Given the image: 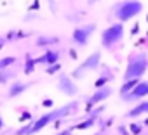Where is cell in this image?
<instances>
[{
  "label": "cell",
  "instance_id": "32",
  "mask_svg": "<svg viewBox=\"0 0 148 135\" xmlns=\"http://www.w3.org/2000/svg\"><path fill=\"white\" fill-rule=\"evenodd\" d=\"M146 113H148V111H146Z\"/></svg>",
  "mask_w": 148,
  "mask_h": 135
},
{
  "label": "cell",
  "instance_id": "25",
  "mask_svg": "<svg viewBox=\"0 0 148 135\" xmlns=\"http://www.w3.org/2000/svg\"><path fill=\"white\" fill-rule=\"evenodd\" d=\"M70 132H71V130H64V132H59V133H56V135H70Z\"/></svg>",
  "mask_w": 148,
  "mask_h": 135
},
{
  "label": "cell",
  "instance_id": "22",
  "mask_svg": "<svg viewBox=\"0 0 148 135\" xmlns=\"http://www.w3.org/2000/svg\"><path fill=\"white\" fill-rule=\"evenodd\" d=\"M30 118H32V113H23L21 118H19V121H26V119H30Z\"/></svg>",
  "mask_w": 148,
  "mask_h": 135
},
{
  "label": "cell",
  "instance_id": "21",
  "mask_svg": "<svg viewBox=\"0 0 148 135\" xmlns=\"http://www.w3.org/2000/svg\"><path fill=\"white\" fill-rule=\"evenodd\" d=\"M9 73H5V71H2L0 73V83H7V80H9Z\"/></svg>",
  "mask_w": 148,
  "mask_h": 135
},
{
  "label": "cell",
  "instance_id": "13",
  "mask_svg": "<svg viewBox=\"0 0 148 135\" xmlns=\"http://www.w3.org/2000/svg\"><path fill=\"white\" fill-rule=\"evenodd\" d=\"M138 83H139V80H129V82H124V83H122V87H120V90H119L120 99L124 101V99H125V95H129V92H131Z\"/></svg>",
  "mask_w": 148,
  "mask_h": 135
},
{
  "label": "cell",
  "instance_id": "30",
  "mask_svg": "<svg viewBox=\"0 0 148 135\" xmlns=\"http://www.w3.org/2000/svg\"><path fill=\"white\" fill-rule=\"evenodd\" d=\"M146 21H148V18H146Z\"/></svg>",
  "mask_w": 148,
  "mask_h": 135
},
{
  "label": "cell",
  "instance_id": "7",
  "mask_svg": "<svg viewBox=\"0 0 148 135\" xmlns=\"http://www.w3.org/2000/svg\"><path fill=\"white\" fill-rule=\"evenodd\" d=\"M148 95V82H139L131 92H129V95H125V99H124V102H141V99L143 97H146Z\"/></svg>",
  "mask_w": 148,
  "mask_h": 135
},
{
  "label": "cell",
  "instance_id": "27",
  "mask_svg": "<svg viewBox=\"0 0 148 135\" xmlns=\"http://www.w3.org/2000/svg\"><path fill=\"white\" fill-rule=\"evenodd\" d=\"M4 128V119H2V116H0V130Z\"/></svg>",
  "mask_w": 148,
  "mask_h": 135
},
{
  "label": "cell",
  "instance_id": "17",
  "mask_svg": "<svg viewBox=\"0 0 148 135\" xmlns=\"http://www.w3.org/2000/svg\"><path fill=\"white\" fill-rule=\"evenodd\" d=\"M94 123H96V118H94V116H87V118H86L82 123H79L75 128H77V130H87V128H91Z\"/></svg>",
  "mask_w": 148,
  "mask_h": 135
},
{
  "label": "cell",
  "instance_id": "19",
  "mask_svg": "<svg viewBox=\"0 0 148 135\" xmlns=\"http://www.w3.org/2000/svg\"><path fill=\"white\" fill-rule=\"evenodd\" d=\"M129 128H131V135H139L141 130H143V126H141L139 123H131Z\"/></svg>",
  "mask_w": 148,
  "mask_h": 135
},
{
  "label": "cell",
  "instance_id": "28",
  "mask_svg": "<svg viewBox=\"0 0 148 135\" xmlns=\"http://www.w3.org/2000/svg\"><path fill=\"white\" fill-rule=\"evenodd\" d=\"M2 47H4V40L0 38V50H2Z\"/></svg>",
  "mask_w": 148,
  "mask_h": 135
},
{
  "label": "cell",
  "instance_id": "3",
  "mask_svg": "<svg viewBox=\"0 0 148 135\" xmlns=\"http://www.w3.org/2000/svg\"><path fill=\"white\" fill-rule=\"evenodd\" d=\"M141 11H143V4L138 0H127V2H119L113 5V14L120 24L134 19L138 14H141Z\"/></svg>",
  "mask_w": 148,
  "mask_h": 135
},
{
  "label": "cell",
  "instance_id": "4",
  "mask_svg": "<svg viewBox=\"0 0 148 135\" xmlns=\"http://www.w3.org/2000/svg\"><path fill=\"white\" fill-rule=\"evenodd\" d=\"M124 31H125L124 30V24H120V23H115V24L108 26L101 33V45L105 49H112L113 45H117L124 38Z\"/></svg>",
  "mask_w": 148,
  "mask_h": 135
},
{
  "label": "cell",
  "instance_id": "12",
  "mask_svg": "<svg viewBox=\"0 0 148 135\" xmlns=\"http://www.w3.org/2000/svg\"><path fill=\"white\" fill-rule=\"evenodd\" d=\"M30 87V83H21V82H16V83H12L11 87H9V92H7V95L11 97V99H14V97H18V95H21L26 88Z\"/></svg>",
  "mask_w": 148,
  "mask_h": 135
},
{
  "label": "cell",
  "instance_id": "20",
  "mask_svg": "<svg viewBox=\"0 0 148 135\" xmlns=\"http://www.w3.org/2000/svg\"><path fill=\"white\" fill-rule=\"evenodd\" d=\"M61 70V64L58 62V64H52V66H47V70H45V73L47 75H56L58 71Z\"/></svg>",
  "mask_w": 148,
  "mask_h": 135
},
{
  "label": "cell",
  "instance_id": "14",
  "mask_svg": "<svg viewBox=\"0 0 148 135\" xmlns=\"http://www.w3.org/2000/svg\"><path fill=\"white\" fill-rule=\"evenodd\" d=\"M113 80V75L112 73H105V75H101L96 82H94V88L98 90V88H103V87H106V83L108 82H112Z\"/></svg>",
  "mask_w": 148,
  "mask_h": 135
},
{
  "label": "cell",
  "instance_id": "31",
  "mask_svg": "<svg viewBox=\"0 0 148 135\" xmlns=\"http://www.w3.org/2000/svg\"><path fill=\"white\" fill-rule=\"evenodd\" d=\"M96 135H99V133H96Z\"/></svg>",
  "mask_w": 148,
  "mask_h": 135
},
{
  "label": "cell",
  "instance_id": "6",
  "mask_svg": "<svg viewBox=\"0 0 148 135\" xmlns=\"http://www.w3.org/2000/svg\"><path fill=\"white\" fill-rule=\"evenodd\" d=\"M99 64H101V52L99 50H96V52H92L79 68H77V70L75 71H73L71 73V76L73 78H80L86 71H89V70H98V68H99Z\"/></svg>",
  "mask_w": 148,
  "mask_h": 135
},
{
  "label": "cell",
  "instance_id": "1",
  "mask_svg": "<svg viewBox=\"0 0 148 135\" xmlns=\"http://www.w3.org/2000/svg\"><path fill=\"white\" fill-rule=\"evenodd\" d=\"M148 70V54L146 52H139V54H132L127 61L125 71H124V82L129 80H139Z\"/></svg>",
  "mask_w": 148,
  "mask_h": 135
},
{
  "label": "cell",
  "instance_id": "26",
  "mask_svg": "<svg viewBox=\"0 0 148 135\" xmlns=\"http://www.w3.org/2000/svg\"><path fill=\"white\" fill-rule=\"evenodd\" d=\"M138 30H139V26H138V24H136V26H134V28H132V35H136V33H138Z\"/></svg>",
  "mask_w": 148,
  "mask_h": 135
},
{
  "label": "cell",
  "instance_id": "10",
  "mask_svg": "<svg viewBox=\"0 0 148 135\" xmlns=\"http://www.w3.org/2000/svg\"><path fill=\"white\" fill-rule=\"evenodd\" d=\"M58 61H59V52L58 50H47L42 57H38V59H35V64H47V66H52V64H58Z\"/></svg>",
  "mask_w": 148,
  "mask_h": 135
},
{
  "label": "cell",
  "instance_id": "11",
  "mask_svg": "<svg viewBox=\"0 0 148 135\" xmlns=\"http://www.w3.org/2000/svg\"><path fill=\"white\" fill-rule=\"evenodd\" d=\"M146 111H148V101H141V102H138L125 116H127V118H138V116L145 114Z\"/></svg>",
  "mask_w": 148,
  "mask_h": 135
},
{
  "label": "cell",
  "instance_id": "29",
  "mask_svg": "<svg viewBox=\"0 0 148 135\" xmlns=\"http://www.w3.org/2000/svg\"><path fill=\"white\" fill-rule=\"evenodd\" d=\"M145 125H148V118H146V121H145Z\"/></svg>",
  "mask_w": 148,
  "mask_h": 135
},
{
  "label": "cell",
  "instance_id": "24",
  "mask_svg": "<svg viewBox=\"0 0 148 135\" xmlns=\"http://www.w3.org/2000/svg\"><path fill=\"white\" fill-rule=\"evenodd\" d=\"M119 130H120V133H122V135H131V133H129V132H127V130H125L124 126H120Z\"/></svg>",
  "mask_w": 148,
  "mask_h": 135
},
{
  "label": "cell",
  "instance_id": "9",
  "mask_svg": "<svg viewBox=\"0 0 148 135\" xmlns=\"http://www.w3.org/2000/svg\"><path fill=\"white\" fill-rule=\"evenodd\" d=\"M112 95V87H103V88H98L91 97H89V101H87V109H91L94 104H99V102H103V101H106L108 97Z\"/></svg>",
  "mask_w": 148,
  "mask_h": 135
},
{
  "label": "cell",
  "instance_id": "15",
  "mask_svg": "<svg viewBox=\"0 0 148 135\" xmlns=\"http://www.w3.org/2000/svg\"><path fill=\"white\" fill-rule=\"evenodd\" d=\"M52 43H58L56 36H38L37 38V47H49Z\"/></svg>",
  "mask_w": 148,
  "mask_h": 135
},
{
  "label": "cell",
  "instance_id": "5",
  "mask_svg": "<svg viewBox=\"0 0 148 135\" xmlns=\"http://www.w3.org/2000/svg\"><path fill=\"white\" fill-rule=\"evenodd\" d=\"M94 30H96V24H94V23L84 24V26H77L75 30H73V33H71L73 43L79 45V47H86V45L89 43V38H91V35L94 33Z\"/></svg>",
  "mask_w": 148,
  "mask_h": 135
},
{
  "label": "cell",
  "instance_id": "16",
  "mask_svg": "<svg viewBox=\"0 0 148 135\" xmlns=\"http://www.w3.org/2000/svg\"><path fill=\"white\" fill-rule=\"evenodd\" d=\"M35 71V59L32 55H26V61H25V75H32Z\"/></svg>",
  "mask_w": 148,
  "mask_h": 135
},
{
  "label": "cell",
  "instance_id": "23",
  "mask_svg": "<svg viewBox=\"0 0 148 135\" xmlns=\"http://www.w3.org/2000/svg\"><path fill=\"white\" fill-rule=\"evenodd\" d=\"M42 104H44L45 107H51V106H52V101H51V99H45V101H44Z\"/></svg>",
  "mask_w": 148,
  "mask_h": 135
},
{
  "label": "cell",
  "instance_id": "2",
  "mask_svg": "<svg viewBox=\"0 0 148 135\" xmlns=\"http://www.w3.org/2000/svg\"><path fill=\"white\" fill-rule=\"evenodd\" d=\"M77 106V102H71V104H66V106H63V107H59V109H54V111H49V113H45V114H42L38 119H35L32 125H30V130H28V133L26 135H33V133H38L42 128H45L49 123H52L54 119H59L61 116H66L73 107Z\"/></svg>",
  "mask_w": 148,
  "mask_h": 135
},
{
  "label": "cell",
  "instance_id": "8",
  "mask_svg": "<svg viewBox=\"0 0 148 135\" xmlns=\"http://www.w3.org/2000/svg\"><path fill=\"white\" fill-rule=\"evenodd\" d=\"M58 88H59L64 95H70V97L77 95V92H79L75 82H73L68 75H61V76H59V85H58Z\"/></svg>",
  "mask_w": 148,
  "mask_h": 135
},
{
  "label": "cell",
  "instance_id": "18",
  "mask_svg": "<svg viewBox=\"0 0 148 135\" xmlns=\"http://www.w3.org/2000/svg\"><path fill=\"white\" fill-rule=\"evenodd\" d=\"M16 62V57L14 55H7L4 59H0V70H7L9 66H12Z\"/></svg>",
  "mask_w": 148,
  "mask_h": 135
}]
</instances>
